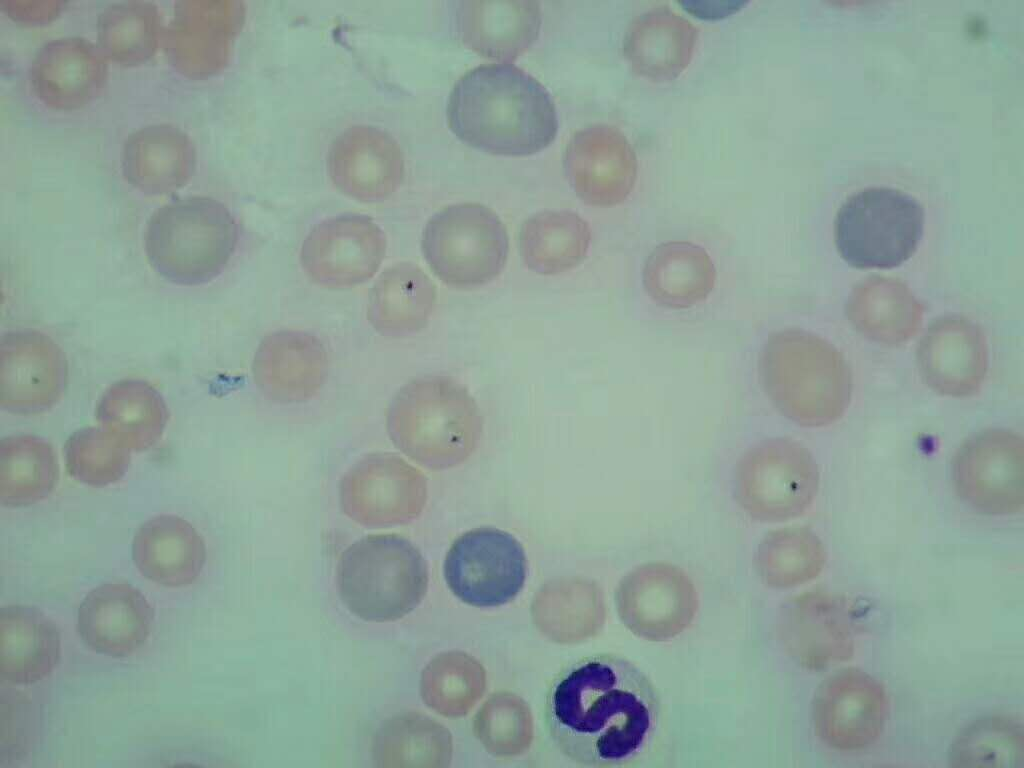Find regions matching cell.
<instances>
[{"label": "cell", "mask_w": 1024, "mask_h": 768, "mask_svg": "<svg viewBox=\"0 0 1024 768\" xmlns=\"http://www.w3.org/2000/svg\"><path fill=\"white\" fill-rule=\"evenodd\" d=\"M820 484L818 464L799 441L768 437L752 444L734 470V497L753 520L784 522L802 516Z\"/></svg>", "instance_id": "ba28073f"}, {"label": "cell", "mask_w": 1024, "mask_h": 768, "mask_svg": "<svg viewBox=\"0 0 1024 768\" xmlns=\"http://www.w3.org/2000/svg\"><path fill=\"white\" fill-rule=\"evenodd\" d=\"M252 374L258 390L279 404L302 403L313 398L328 374V356L322 342L300 330H279L266 335L253 359Z\"/></svg>", "instance_id": "7402d4cb"}, {"label": "cell", "mask_w": 1024, "mask_h": 768, "mask_svg": "<svg viewBox=\"0 0 1024 768\" xmlns=\"http://www.w3.org/2000/svg\"><path fill=\"white\" fill-rule=\"evenodd\" d=\"M62 1H1V9L15 21L41 23L54 19L62 10Z\"/></svg>", "instance_id": "f35d334b"}, {"label": "cell", "mask_w": 1024, "mask_h": 768, "mask_svg": "<svg viewBox=\"0 0 1024 768\" xmlns=\"http://www.w3.org/2000/svg\"><path fill=\"white\" fill-rule=\"evenodd\" d=\"M68 363L62 348L38 330H13L0 342V406L15 414L49 410L62 398Z\"/></svg>", "instance_id": "e0dca14e"}, {"label": "cell", "mask_w": 1024, "mask_h": 768, "mask_svg": "<svg viewBox=\"0 0 1024 768\" xmlns=\"http://www.w3.org/2000/svg\"><path fill=\"white\" fill-rule=\"evenodd\" d=\"M426 496L423 474L392 452L362 457L345 472L339 484L343 513L369 528L410 522L421 513Z\"/></svg>", "instance_id": "7c38bea8"}, {"label": "cell", "mask_w": 1024, "mask_h": 768, "mask_svg": "<svg viewBox=\"0 0 1024 768\" xmlns=\"http://www.w3.org/2000/svg\"><path fill=\"white\" fill-rule=\"evenodd\" d=\"M615 603L623 624L637 637L664 642L684 632L698 610L697 590L672 563L640 564L620 580Z\"/></svg>", "instance_id": "4fadbf2b"}, {"label": "cell", "mask_w": 1024, "mask_h": 768, "mask_svg": "<svg viewBox=\"0 0 1024 768\" xmlns=\"http://www.w3.org/2000/svg\"><path fill=\"white\" fill-rule=\"evenodd\" d=\"M446 115L458 139L492 154L537 153L558 131L550 92L509 63L480 65L462 75L450 92Z\"/></svg>", "instance_id": "7a4b0ae2"}, {"label": "cell", "mask_w": 1024, "mask_h": 768, "mask_svg": "<svg viewBox=\"0 0 1024 768\" xmlns=\"http://www.w3.org/2000/svg\"><path fill=\"white\" fill-rule=\"evenodd\" d=\"M889 715L884 685L855 667L829 675L812 702L814 730L820 741L840 752L871 747L881 736Z\"/></svg>", "instance_id": "5bb4252c"}, {"label": "cell", "mask_w": 1024, "mask_h": 768, "mask_svg": "<svg viewBox=\"0 0 1024 768\" xmlns=\"http://www.w3.org/2000/svg\"><path fill=\"white\" fill-rule=\"evenodd\" d=\"M563 166L576 195L586 204L622 203L637 178V156L625 134L608 124L585 127L570 138Z\"/></svg>", "instance_id": "d6986e66"}, {"label": "cell", "mask_w": 1024, "mask_h": 768, "mask_svg": "<svg viewBox=\"0 0 1024 768\" xmlns=\"http://www.w3.org/2000/svg\"><path fill=\"white\" fill-rule=\"evenodd\" d=\"M925 211L900 189L873 186L849 196L834 221L841 258L859 269H891L910 259L923 236Z\"/></svg>", "instance_id": "8992f818"}, {"label": "cell", "mask_w": 1024, "mask_h": 768, "mask_svg": "<svg viewBox=\"0 0 1024 768\" xmlns=\"http://www.w3.org/2000/svg\"><path fill=\"white\" fill-rule=\"evenodd\" d=\"M132 559L148 580L166 587H183L200 575L206 547L188 521L162 514L139 527L132 542Z\"/></svg>", "instance_id": "4316f807"}, {"label": "cell", "mask_w": 1024, "mask_h": 768, "mask_svg": "<svg viewBox=\"0 0 1024 768\" xmlns=\"http://www.w3.org/2000/svg\"><path fill=\"white\" fill-rule=\"evenodd\" d=\"M130 453L101 426L75 431L64 448L69 475L92 487L108 486L122 479L129 467Z\"/></svg>", "instance_id": "8d00e7d4"}, {"label": "cell", "mask_w": 1024, "mask_h": 768, "mask_svg": "<svg viewBox=\"0 0 1024 768\" xmlns=\"http://www.w3.org/2000/svg\"><path fill=\"white\" fill-rule=\"evenodd\" d=\"M697 37V28L686 17L668 6H657L630 23L623 53L638 75L655 82L671 81L689 65Z\"/></svg>", "instance_id": "484cf974"}, {"label": "cell", "mask_w": 1024, "mask_h": 768, "mask_svg": "<svg viewBox=\"0 0 1024 768\" xmlns=\"http://www.w3.org/2000/svg\"><path fill=\"white\" fill-rule=\"evenodd\" d=\"M327 170L340 192L374 202L390 196L400 186L404 159L390 133L374 125L356 124L333 140Z\"/></svg>", "instance_id": "44dd1931"}, {"label": "cell", "mask_w": 1024, "mask_h": 768, "mask_svg": "<svg viewBox=\"0 0 1024 768\" xmlns=\"http://www.w3.org/2000/svg\"><path fill=\"white\" fill-rule=\"evenodd\" d=\"M855 634L848 603L831 593H803L790 599L782 610L785 647L798 664L811 670L850 660L855 652Z\"/></svg>", "instance_id": "ffe728a7"}, {"label": "cell", "mask_w": 1024, "mask_h": 768, "mask_svg": "<svg viewBox=\"0 0 1024 768\" xmlns=\"http://www.w3.org/2000/svg\"><path fill=\"white\" fill-rule=\"evenodd\" d=\"M61 657L60 631L53 620L29 605L0 610V678L28 685L48 677Z\"/></svg>", "instance_id": "83f0119b"}, {"label": "cell", "mask_w": 1024, "mask_h": 768, "mask_svg": "<svg viewBox=\"0 0 1024 768\" xmlns=\"http://www.w3.org/2000/svg\"><path fill=\"white\" fill-rule=\"evenodd\" d=\"M462 424H479L473 398L454 380L426 376L404 385L391 400L386 425L393 444L428 468L446 466L444 447L462 444Z\"/></svg>", "instance_id": "9c48e42d"}, {"label": "cell", "mask_w": 1024, "mask_h": 768, "mask_svg": "<svg viewBox=\"0 0 1024 768\" xmlns=\"http://www.w3.org/2000/svg\"><path fill=\"white\" fill-rule=\"evenodd\" d=\"M953 767H1019L1024 761L1021 722L1006 715H988L964 726L948 750Z\"/></svg>", "instance_id": "d590c367"}, {"label": "cell", "mask_w": 1024, "mask_h": 768, "mask_svg": "<svg viewBox=\"0 0 1024 768\" xmlns=\"http://www.w3.org/2000/svg\"><path fill=\"white\" fill-rule=\"evenodd\" d=\"M591 243L588 222L570 210H545L527 218L519 232L525 266L540 275H557L577 267Z\"/></svg>", "instance_id": "1f68e13d"}, {"label": "cell", "mask_w": 1024, "mask_h": 768, "mask_svg": "<svg viewBox=\"0 0 1024 768\" xmlns=\"http://www.w3.org/2000/svg\"><path fill=\"white\" fill-rule=\"evenodd\" d=\"M716 270L707 251L689 241H668L648 255L642 283L648 296L669 309H687L712 292Z\"/></svg>", "instance_id": "f546056e"}, {"label": "cell", "mask_w": 1024, "mask_h": 768, "mask_svg": "<svg viewBox=\"0 0 1024 768\" xmlns=\"http://www.w3.org/2000/svg\"><path fill=\"white\" fill-rule=\"evenodd\" d=\"M109 74V60L89 38L70 35L46 40L34 52L27 79L34 97L57 111L76 110L95 100Z\"/></svg>", "instance_id": "ac0fdd59"}, {"label": "cell", "mask_w": 1024, "mask_h": 768, "mask_svg": "<svg viewBox=\"0 0 1024 768\" xmlns=\"http://www.w3.org/2000/svg\"><path fill=\"white\" fill-rule=\"evenodd\" d=\"M58 461L52 445L29 434L5 437L0 443V502L6 507L35 504L53 491Z\"/></svg>", "instance_id": "836d02e7"}, {"label": "cell", "mask_w": 1024, "mask_h": 768, "mask_svg": "<svg viewBox=\"0 0 1024 768\" xmlns=\"http://www.w3.org/2000/svg\"><path fill=\"white\" fill-rule=\"evenodd\" d=\"M430 722L413 713L399 714L382 723L373 740L377 767L421 766L426 759Z\"/></svg>", "instance_id": "74e56055"}, {"label": "cell", "mask_w": 1024, "mask_h": 768, "mask_svg": "<svg viewBox=\"0 0 1024 768\" xmlns=\"http://www.w3.org/2000/svg\"><path fill=\"white\" fill-rule=\"evenodd\" d=\"M826 563L821 539L810 528L790 525L770 530L755 554L762 581L774 588L795 587L815 579Z\"/></svg>", "instance_id": "e575fe53"}, {"label": "cell", "mask_w": 1024, "mask_h": 768, "mask_svg": "<svg viewBox=\"0 0 1024 768\" xmlns=\"http://www.w3.org/2000/svg\"><path fill=\"white\" fill-rule=\"evenodd\" d=\"M197 162L190 135L176 124L155 122L132 130L124 139L121 173L146 195H166L185 186Z\"/></svg>", "instance_id": "603a6c76"}, {"label": "cell", "mask_w": 1024, "mask_h": 768, "mask_svg": "<svg viewBox=\"0 0 1024 768\" xmlns=\"http://www.w3.org/2000/svg\"><path fill=\"white\" fill-rule=\"evenodd\" d=\"M385 253L386 237L377 223L367 215L349 212L322 220L310 230L300 262L314 283L342 289L372 278Z\"/></svg>", "instance_id": "9a60e30c"}, {"label": "cell", "mask_w": 1024, "mask_h": 768, "mask_svg": "<svg viewBox=\"0 0 1024 768\" xmlns=\"http://www.w3.org/2000/svg\"><path fill=\"white\" fill-rule=\"evenodd\" d=\"M960 501L985 516H1012L1024 507V441L1015 431L989 428L968 437L952 460Z\"/></svg>", "instance_id": "30bf717a"}, {"label": "cell", "mask_w": 1024, "mask_h": 768, "mask_svg": "<svg viewBox=\"0 0 1024 768\" xmlns=\"http://www.w3.org/2000/svg\"><path fill=\"white\" fill-rule=\"evenodd\" d=\"M436 296L435 285L419 266L397 263L386 268L370 289L367 318L385 337L409 336L426 326Z\"/></svg>", "instance_id": "f1b7e54d"}, {"label": "cell", "mask_w": 1024, "mask_h": 768, "mask_svg": "<svg viewBox=\"0 0 1024 768\" xmlns=\"http://www.w3.org/2000/svg\"><path fill=\"white\" fill-rule=\"evenodd\" d=\"M758 374L774 408L800 426H829L848 406L846 371L818 339L804 331L769 334L759 353Z\"/></svg>", "instance_id": "277c9868"}, {"label": "cell", "mask_w": 1024, "mask_h": 768, "mask_svg": "<svg viewBox=\"0 0 1024 768\" xmlns=\"http://www.w3.org/2000/svg\"><path fill=\"white\" fill-rule=\"evenodd\" d=\"M102 428L132 451H145L161 438L168 420L160 392L142 379H123L110 385L96 407Z\"/></svg>", "instance_id": "4dcf8cb0"}, {"label": "cell", "mask_w": 1024, "mask_h": 768, "mask_svg": "<svg viewBox=\"0 0 1024 768\" xmlns=\"http://www.w3.org/2000/svg\"><path fill=\"white\" fill-rule=\"evenodd\" d=\"M542 23L537 1H460L456 31L462 43L478 54L513 61L536 41Z\"/></svg>", "instance_id": "d4e9b609"}, {"label": "cell", "mask_w": 1024, "mask_h": 768, "mask_svg": "<svg viewBox=\"0 0 1024 768\" xmlns=\"http://www.w3.org/2000/svg\"><path fill=\"white\" fill-rule=\"evenodd\" d=\"M659 718L660 702L649 678L616 654L570 664L554 679L546 699L554 745L585 767L631 765L650 747Z\"/></svg>", "instance_id": "6da1fadb"}, {"label": "cell", "mask_w": 1024, "mask_h": 768, "mask_svg": "<svg viewBox=\"0 0 1024 768\" xmlns=\"http://www.w3.org/2000/svg\"><path fill=\"white\" fill-rule=\"evenodd\" d=\"M153 619V608L140 590L125 582H108L83 599L77 630L89 649L126 657L145 643Z\"/></svg>", "instance_id": "cb8c5ba5"}, {"label": "cell", "mask_w": 1024, "mask_h": 768, "mask_svg": "<svg viewBox=\"0 0 1024 768\" xmlns=\"http://www.w3.org/2000/svg\"><path fill=\"white\" fill-rule=\"evenodd\" d=\"M527 568L526 553L517 538L498 528L479 527L454 540L443 573L460 601L492 608L511 602L521 592Z\"/></svg>", "instance_id": "8fae6325"}, {"label": "cell", "mask_w": 1024, "mask_h": 768, "mask_svg": "<svg viewBox=\"0 0 1024 768\" xmlns=\"http://www.w3.org/2000/svg\"><path fill=\"white\" fill-rule=\"evenodd\" d=\"M245 15V3L240 0L176 1L162 36L169 62L189 78H206L222 71Z\"/></svg>", "instance_id": "2e32d148"}, {"label": "cell", "mask_w": 1024, "mask_h": 768, "mask_svg": "<svg viewBox=\"0 0 1024 768\" xmlns=\"http://www.w3.org/2000/svg\"><path fill=\"white\" fill-rule=\"evenodd\" d=\"M433 273L457 289L483 286L498 277L509 254V237L498 215L479 203H458L437 211L421 238Z\"/></svg>", "instance_id": "52a82bcc"}, {"label": "cell", "mask_w": 1024, "mask_h": 768, "mask_svg": "<svg viewBox=\"0 0 1024 768\" xmlns=\"http://www.w3.org/2000/svg\"><path fill=\"white\" fill-rule=\"evenodd\" d=\"M97 44L116 63L147 62L162 44L165 25L153 1L125 0L108 4L97 16Z\"/></svg>", "instance_id": "d6a6232c"}, {"label": "cell", "mask_w": 1024, "mask_h": 768, "mask_svg": "<svg viewBox=\"0 0 1024 768\" xmlns=\"http://www.w3.org/2000/svg\"><path fill=\"white\" fill-rule=\"evenodd\" d=\"M429 582L418 548L397 534H374L353 542L337 565L336 583L344 606L368 622H390L413 611Z\"/></svg>", "instance_id": "5b68a950"}, {"label": "cell", "mask_w": 1024, "mask_h": 768, "mask_svg": "<svg viewBox=\"0 0 1024 768\" xmlns=\"http://www.w3.org/2000/svg\"><path fill=\"white\" fill-rule=\"evenodd\" d=\"M238 240L231 211L205 195H186L157 207L144 230L149 265L161 278L179 286L216 279L230 262Z\"/></svg>", "instance_id": "3957f363"}]
</instances>
